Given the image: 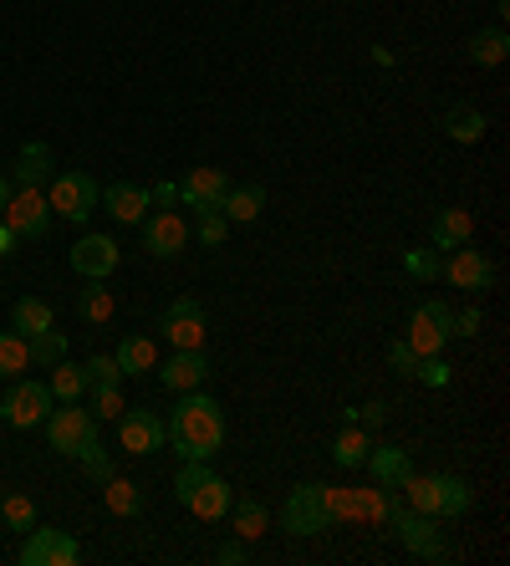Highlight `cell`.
<instances>
[{
  "label": "cell",
  "mask_w": 510,
  "mask_h": 566,
  "mask_svg": "<svg viewBox=\"0 0 510 566\" xmlns=\"http://www.w3.org/2000/svg\"><path fill=\"white\" fill-rule=\"evenodd\" d=\"M0 515H6V526H11V531H31V526H37V505H31L27 495H6V501H0Z\"/></svg>",
  "instance_id": "38"
},
{
  "label": "cell",
  "mask_w": 510,
  "mask_h": 566,
  "mask_svg": "<svg viewBox=\"0 0 510 566\" xmlns=\"http://www.w3.org/2000/svg\"><path fill=\"white\" fill-rule=\"evenodd\" d=\"M449 322H455V306H445V302H424V306H414V316H408V332H404V343L414 347L419 357L445 353V343L455 337V332H449Z\"/></svg>",
  "instance_id": "8"
},
{
  "label": "cell",
  "mask_w": 510,
  "mask_h": 566,
  "mask_svg": "<svg viewBox=\"0 0 510 566\" xmlns=\"http://www.w3.org/2000/svg\"><path fill=\"white\" fill-rule=\"evenodd\" d=\"M6 199H11V185H6V174H0V210H6Z\"/></svg>",
  "instance_id": "48"
},
{
  "label": "cell",
  "mask_w": 510,
  "mask_h": 566,
  "mask_svg": "<svg viewBox=\"0 0 510 566\" xmlns=\"http://www.w3.org/2000/svg\"><path fill=\"white\" fill-rule=\"evenodd\" d=\"M470 235H475V214L470 210H439L434 214V224H429V240H434V251L445 255V251H455V245H470Z\"/></svg>",
  "instance_id": "21"
},
{
  "label": "cell",
  "mask_w": 510,
  "mask_h": 566,
  "mask_svg": "<svg viewBox=\"0 0 510 566\" xmlns=\"http://www.w3.org/2000/svg\"><path fill=\"white\" fill-rule=\"evenodd\" d=\"M82 373H87V388H92V382H118V378H123L118 357H107V353L87 357V363H82Z\"/></svg>",
  "instance_id": "40"
},
{
  "label": "cell",
  "mask_w": 510,
  "mask_h": 566,
  "mask_svg": "<svg viewBox=\"0 0 510 566\" xmlns=\"http://www.w3.org/2000/svg\"><path fill=\"white\" fill-rule=\"evenodd\" d=\"M195 220H199V245H225V235H230V220L220 214V205H199Z\"/></svg>",
  "instance_id": "35"
},
{
  "label": "cell",
  "mask_w": 510,
  "mask_h": 566,
  "mask_svg": "<svg viewBox=\"0 0 510 566\" xmlns=\"http://www.w3.org/2000/svg\"><path fill=\"white\" fill-rule=\"evenodd\" d=\"M82 562V546L72 531H56V526H31L27 531V546H21V566H77Z\"/></svg>",
  "instance_id": "11"
},
{
  "label": "cell",
  "mask_w": 510,
  "mask_h": 566,
  "mask_svg": "<svg viewBox=\"0 0 510 566\" xmlns=\"http://www.w3.org/2000/svg\"><path fill=\"white\" fill-rule=\"evenodd\" d=\"M225 189H230V174L215 169V164H205V169H189L179 179V205H220Z\"/></svg>",
  "instance_id": "19"
},
{
  "label": "cell",
  "mask_w": 510,
  "mask_h": 566,
  "mask_svg": "<svg viewBox=\"0 0 510 566\" xmlns=\"http://www.w3.org/2000/svg\"><path fill=\"white\" fill-rule=\"evenodd\" d=\"M103 505L113 515H123V521H133V515L144 511V495H138V485H133L128 474H107L103 480Z\"/></svg>",
  "instance_id": "27"
},
{
  "label": "cell",
  "mask_w": 510,
  "mask_h": 566,
  "mask_svg": "<svg viewBox=\"0 0 510 566\" xmlns=\"http://www.w3.org/2000/svg\"><path fill=\"white\" fill-rule=\"evenodd\" d=\"M0 224H6L15 240H41V235H46V224H52V205H46V195H41V189L21 185L11 199H6Z\"/></svg>",
  "instance_id": "9"
},
{
  "label": "cell",
  "mask_w": 510,
  "mask_h": 566,
  "mask_svg": "<svg viewBox=\"0 0 510 566\" xmlns=\"http://www.w3.org/2000/svg\"><path fill=\"white\" fill-rule=\"evenodd\" d=\"M404 495H408V511L434 515V521L470 515V505H475V490L465 474H408Z\"/></svg>",
  "instance_id": "2"
},
{
  "label": "cell",
  "mask_w": 510,
  "mask_h": 566,
  "mask_svg": "<svg viewBox=\"0 0 510 566\" xmlns=\"http://www.w3.org/2000/svg\"><path fill=\"white\" fill-rule=\"evenodd\" d=\"M77 460H82V470H87L92 480H97V485H103L107 474H113V460H107V449L97 444V439H92V444H82V449H77Z\"/></svg>",
  "instance_id": "39"
},
{
  "label": "cell",
  "mask_w": 510,
  "mask_h": 566,
  "mask_svg": "<svg viewBox=\"0 0 510 566\" xmlns=\"http://www.w3.org/2000/svg\"><path fill=\"white\" fill-rule=\"evenodd\" d=\"M480 327H485L480 306H465V312H455V322H449V332H455V337H480Z\"/></svg>",
  "instance_id": "43"
},
{
  "label": "cell",
  "mask_w": 510,
  "mask_h": 566,
  "mask_svg": "<svg viewBox=\"0 0 510 566\" xmlns=\"http://www.w3.org/2000/svg\"><path fill=\"white\" fill-rule=\"evenodd\" d=\"M97 205H103L118 224H144L148 220V189L144 185H123L118 179V185H107V195L97 199Z\"/></svg>",
  "instance_id": "20"
},
{
  "label": "cell",
  "mask_w": 510,
  "mask_h": 566,
  "mask_svg": "<svg viewBox=\"0 0 510 566\" xmlns=\"http://www.w3.org/2000/svg\"><path fill=\"white\" fill-rule=\"evenodd\" d=\"M46 449L52 454H66V460H77V449L97 439V413L82 409V403H62V409L46 413Z\"/></svg>",
  "instance_id": "4"
},
{
  "label": "cell",
  "mask_w": 510,
  "mask_h": 566,
  "mask_svg": "<svg viewBox=\"0 0 510 566\" xmlns=\"http://www.w3.org/2000/svg\"><path fill=\"white\" fill-rule=\"evenodd\" d=\"M113 312H118V306H113V291H107V286H87V291H82L77 316L87 322V327H97V322H113Z\"/></svg>",
  "instance_id": "33"
},
{
  "label": "cell",
  "mask_w": 510,
  "mask_h": 566,
  "mask_svg": "<svg viewBox=\"0 0 510 566\" xmlns=\"http://www.w3.org/2000/svg\"><path fill=\"white\" fill-rule=\"evenodd\" d=\"M164 444H169L179 460H215L225 449V409L210 394L189 388V394L174 403L169 423H164Z\"/></svg>",
  "instance_id": "1"
},
{
  "label": "cell",
  "mask_w": 510,
  "mask_h": 566,
  "mask_svg": "<svg viewBox=\"0 0 510 566\" xmlns=\"http://www.w3.org/2000/svg\"><path fill=\"white\" fill-rule=\"evenodd\" d=\"M367 449H373V439H367V429L353 419L337 439H332V464H337V470H357V464L367 460Z\"/></svg>",
  "instance_id": "26"
},
{
  "label": "cell",
  "mask_w": 510,
  "mask_h": 566,
  "mask_svg": "<svg viewBox=\"0 0 510 566\" xmlns=\"http://www.w3.org/2000/svg\"><path fill=\"white\" fill-rule=\"evenodd\" d=\"M46 388H52V398L56 403H82V394H87V373L82 368H72V363H52V382H46Z\"/></svg>",
  "instance_id": "31"
},
{
  "label": "cell",
  "mask_w": 510,
  "mask_h": 566,
  "mask_svg": "<svg viewBox=\"0 0 510 566\" xmlns=\"http://www.w3.org/2000/svg\"><path fill=\"white\" fill-rule=\"evenodd\" d=\"M118 368H123V378H144V373H154L158 368L154 337H144V332H128V337L118 343Z\"/></svg>",
  "instance_id": "22"
},
{
  "label": "cell",
  "mask_w": 510,
  "mask_h": 566,
  "mask_svg": "<svg viewBox=\"0 0 510 566\" xmlns=\"http://www.w3.org/2000/svg\"><path fill=\"white\" fill-rule=\"evenodd\" d=\"M367 474H373V485L378 490H404V480L414 474V454H408L404 444H378V449H367Z\"/></svg>",
  "instance_id": "18"
},
{
  "label": "cell",
  "mask_w": 510,
  "mask_h": 566,
  "mask_svg": "<svg viewBox=\"0 0 510 566\" xmlns=\"http://www.w3.org/2000/svg\"><path fill=\"white\" fill-rule=\"evenodd\" d=\"M123 409H128V403H123L118 382H92V413H97V419H118Z\"/></svg>",
  "instance_id": "37"
},
{
  "label": "cell",
  "mask_w": 510,
  "mask_h": 566,
  "mask_svg": "<svg viewBox=\"0 0 510 566\" xmlns=\"http://www.w3.org/2000/svg\"><path fill=\"white\" fill-rule=\"evenodd\" d=\"M388 526H393V536H398V546H404L408 556H419V562H445V556H449V541H445V531H439V521H434V515L393 511Z\"/></svg>",
  "instance_id": "5"
},
{
  "label": "cell",
  "mask_w": 510,
  "mask_h": 566,
  "mask_svg": "<svg viewBox=\"0 0 510 566\" xmlns=\"http://www.w3.org/2000/svg\"><path fill=\"white\" fill-rule=\"evenodd\" d=\"M123 265V251L113 245V235H82L72 245V271L87 281H107Z\"/></svg>",
  "instance_id": "15"
},
{
  "label": "cell",
  "mask_w": 510,
  "mask_h": 566,
  "mask_svg": "<svg viewBox=\"0 0 510 566\" xmlns=\"http://www.w3.org/2000/svg\"><path fill=\"white\" fill-rule=\"evenodd\" d=\"M266 210V189L261 185H240V189H225V199H220V214L230 224H250L256 214Z\"/></svg>",
  "instance_id": "25"
},
{
  "label": "cell",
  "mask_w": 510,
  "mask_h": 566,
  "mask_svg": "<svg viewBox=\"0 0 510 566\" xmlns=\"http://www.w3.org/2000/svg\"><path fill=\"white\" fill-rule=\"evenodd\" d=\"M31 368V343L21 332H0V378H21Z\"/></svg>",
  "instance_id": "32"
},
{
  "label": "cell",
  "mask_w": 510,
  "mask_h": 566,
  "mask_svg": "<svg viewBox=\"0 0 510 566\" xmlns=\"http://www.w3.org/2000/svg\"><path fill=\"white\" fill-rule=\"evenodd\" d=\"M97 199H103V189H97V179H92V174H52V189H46L52 214L82 224V220H92Z\"/></svg>",
  "instance_id": "6"
},
{
  "label": "cell",
  "mask_w": 510,
  "mask_h": 566,
  "mask_svg": "<svg viewBox=\"0 0 510 566\" xmlns=\"http://www.w3.org/2000/svg\"><path fill=\"white\" fill-rule=\"evenodd\" d=\"M184 245H189V220L179 210H158L154 220H144V251L154 261H174L184 255Z\"/></svg>",
  "instance_id": "13"
},
{
  "label": "cell",
  "mask_w": 510,
  "mask_h": 566,
  "mask_svg": "<svg viewBox=\"0 0 510 566\" xmlns=\"http://www.w3.org/2000/svg\"><path fill=\"white\" fill-rule=\"evenodd\" d=\"M174 199H179V185H158V189H148V205H164V210H169Z\"/></svg>",
  "instance_id": "45"
},
{
  "label": "cell",
  "mask_w": 510,
  "mask_h": 566,
  "mask_svg": "<svg viewBox=\"0 0 510 566\" xmlns=\"http://www.w3.org/2000/svg\"><path fill=\"white\" fill-rule=\"evenodd\" d=\"M158 327H164V343L174 347H205V306L195 296H179V302H169Z\"/></svg>",
  "instance_id": "16"
},
{
  "label": "cell",
  "mask_w": 510,
  "mask_h": 566,
  "mask_svg": "<svg viewBox=\"0 0 510 566\" xmlns=\"http://www.w3.org/2000/svg\"><path fill=\"white\" fill-rule=\"evenodd\" d=\"M388 419V403H363V429H378Z\"/></svg>",
  "instance_id": "46"
},
{
  "label": "cell",
  "mask_w": 510,
  "mask_h": 566,
  "mask_svg": "<svg viewBox=\"0 0 510 566\" xmlns=\"http://www.w3.org/2000/svg\"><path fill=\"white\" fill-rule=\"evenodd\" d=\"M439 128H445L455 144H480L485 138V113L475 103H449L445 118H439Z\"/></svg>",
  "instance_id": "23"
},
{
  "label": "cell",
  "mask_w": 510,
  "mask_h": 566,
  "mask_svg": "<svg viewBox=\"0 0 510 566\" xmlns=\"http://www.w3.org/2000/svg\"><path fill=\"white\" fill-rule=\"evenodd\" d=\"M52 164H56V158H52V148H46V144H27V148H21V158H15V179H21L27 189L52 185V174H56Z\"/></svg>",
  "instance_id": "24"
},
{
  "label": "cell",
  "mask_w": 510,
  "mask_h": 566,
  "mask_svg": "<svg viewBox=\"0 0 510 566\" xmlns=\"http://www.w3.org/2000/svg\"><path fill=\"white\" fill-rule=\"evenodd\" d=\"M118 444H123V454H158L164 449V419L154 409H123Z\"/></svg>",
  "instance_id": "14"
},
{
  "label": "cell",
  "mask_w": 510,
  "mask_h": 566,
  "mask_svg": "<svg viewBox=\"0 0 510 566\" xmlns=\"http://www.w3.org/2000/svg\"><path fill=\"white\" fill-rule=\"evenodd\" d=\"M439 271H445L449 286L470 291V296H485V291L496 286V261H490L485 251H475V245H455V251H449V261L439 265Z\"/></svg>",
  "instance_id": "12"
},
{
  "label": "cell",
  "mask_w": 510,
  "mask_h": 566,
  "mask_svg": "<svg viewBox=\"0 0 510 566\" xmlns=\"http://www.w3.org/2000/svg\"><path fill=\"white\" fill-rule=\"evenodd\" d=\"M52 322H56V312L41 302V296H21V302H15V312H11V332H21V337L52 332Z\"/></svg>",
  "instance_id": "29"
},
{
  "label": "cell",
  "mask_w": 510,
  "mask_h": 566,
  "mask_svg": "<svg viewBox=\"0 0 510 566\" xmlns=\"http://www.w3.org/2000/svg\"><path fill=\"white\" fill-rule=\"evenodd\" d=\"M439 265H445V261H439V251H434V245H419V251L404 255V271L414 281H439Z\"/></svg>",
  "instance_id": "36"
},
{
  "label": "cell",
  "mask_w": 510,
  "mask_h": 566,
  "mask_svg": "<svg viewBox=\"0 0 510 566\" xmlns=\"http://www.w3.org/2000/svg\"><path fill=\"white\" fill-rule=\"evenodd\" d=\"M414 378L429 382V388H445V382H449V363H445V353L419 357V368H414Z\"/></svg>",
  "instance_id": "41"
},
{
  "label": "cell",
  "mask_w": 510,
  "mask_h": 566,
  "mask_svg": "<svg viewBox=\"0 0 510 566\" xmlns=\"http://www.w3.org/2000/svg\"><path fill=\"white\" fill-rule=\"evenodd\" d=\"M11 251H15V235L6 230V224H0V255H11Z\"/></svg>",
  "instance_id": "47"
},
{
  "label": "cell",
  "mask_w": 510,
  "mask_h": 566,
  "mask_svg": "<svg viewBox=\"0 0 510 566\" xmlns=\"http://www.w3.org/2000/svg\"><path fill=\"white\" fill-rule=\"evenodd\" d=\"M215 562H220V566H240V562H250V541H225V546H220V552H215Z\"/></svg>",
  "instance_id": "44"
},
{
  "label": "cell",
  "mask_w": 510,
  "mask_h": 566,
  "mask_svg": "<svg viewBox=\"0 0 510 566\" xmlns=\"http://www.w3.org/2000/svg\"><path fill=\"white\" fill-rule=\"evenodd\" d=\"M174 495L184 511H195L199 521H225L230 515V485L210 470V460H184V470L174 474Z\"/></svg>",
  "instance_id": "3"
},
{
  "label": "cell",
  "mask_w": 510,
  "mask_h": 566,
  "mask_svg": "<svg viewBox=\"0 0 510 566\" xmlns=\"http://www.w3.org/2000/svg\"><path fill=\"white\" fill-rule=\"evenodd\" d=\"M31 343V368H52V363H62L66 357V337L62 332H37V337H27Z\"/></svg>",
  "instance_id": "34"
},
{
  "label": "cell",
  "mask_w": 510,
  "mask_h": 566,
  "mask_svg": "<svg viewBox=\"0 0 510 566\" xmlns=\"http://www.w3.org/2000/svg\"><path fill=\"white\" fill-rule=\"evenodd\" d=\"M230 515H236V536L240 541H261L266 531H271V511H266V501H256V495L230 501Z\"/></svg>",
  "instance_id": "28"
},
{
  "label": "cell",
  "mask_w": 510,
  "mask_h": 566,
  "mask_svg": "<svg viewBox=\"0 0 510 566\" xmlns=\"http://www.w3.org/2000/svg\"><path fill=\"white\" fill-rule=\"evenodd\" d=\"M510 56V36H506V27H485V31H475V41H470V62L475 66H500Z\"/></svg>",
  "instance_id": "30"
},
{
  "label": "cell",
  "mask_w": 510,
  "mask_h": 566,
  "mask_svg": "<svg viewBox=\"0 0 510 566\" xmlns=\"http://www.w3.org/2000/svg\"><path fill=\"white\" fill-rule=\"evenodd\" d=\"M332 526V515H327V495H322V485H296L287 495V505H281V531L287 536H322V531Z\"/></svg>",
  "instance_id": "7"
},
{
  "label": "cell",
  "mask_w": 510,
  "mask_h": 566,
  "mask_svg": "<svg viewBox=\"0 0 510 566\" xmlns=\"http://www.w3.org/2000/svg\"><path fill=\"white\" fill-rule=\"evenodd\" d=\"M52 409H56L52 388H46V382H31V378L15 382L11 394L0 398V419L11 423V429H41Z\"/></svg>",
  "instance_id": "10"
},
{
  "label": "cell",
  "mask_w": 510,
  "mask_h": 566,
  "mask_svg": "<svg viewBox=\"0 0 510 566\" xmlns=\"http://www.w3.org/2000/svg\"><path fill=\"white\" fill-rule=\"evenodd\" d=\"M205 378H210V357H205V347H174L169 363H158V382L174 388V394H189V388H199Z\"/></svg>",
  "instance_id": "17"
},
{
  "label": "cell",
  "mask_w": 510,
  "mask_h": 566,
  "mask_svg": "<svg viewBox=\"0 0 510 566\" xmlns=\"http://www.w3.org/2000/svg\"><path fill=\"white\" fill-rule=\"evenodd\" d=\"M388 363H393V373H404V378H414V368H419V353L404 343V337H393L388 343Z\"/></svg>",
  "instance_id": "42"
}]
</instances>
